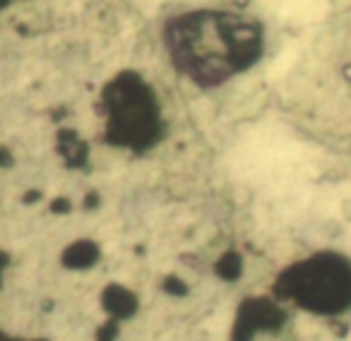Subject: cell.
Here are the masks:
<instances>
[{
    "label": "cell",
    "instance_id": "1",
    "mask_svg": "<svg viewBox=\"0 0 351 341\" xmlns=\"http://www.w3.org/2000/svg\"><path fill=\"white\" fill-rule=\"evenodd\" d=\"M166 49L181 75L200 87H219L245 73L263 55V29L255 20L224 10H197L166 25Z\"/></svg>",
    "mask_w": 351,
    "mask_h": 341
},
{
    "label": "cell",
    "instance_id": "2",
    "mask_svg": "<svg viewBox=\"0 0 351 341\" xmlns=\"http://www.w3.org/2000/svg\"><path fill=\"white\" fill-rule=\"evenodd\" d=\"M279 288L306 312L341 315L351 307V262L339 253H317L291 264Z\"/></svg>",
    "mask_w": 351,
    "mask_h": 341
}]
</instances>
